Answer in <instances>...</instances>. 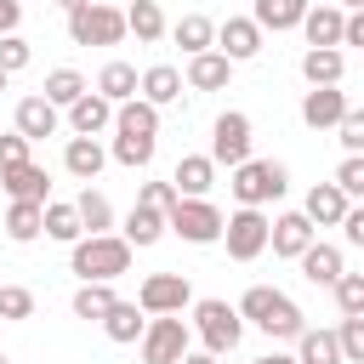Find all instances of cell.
<instances>
[{
	"mask_svg": "<svg viewBox=\"0 0 364 364\" xmlns=\"http://www.w3.org/2000/svg\"><path fill=\"white\" fill-rule=\"evenodd\" d=\"M239 318L256 324V330H267L273 341H301V330H307V313L284 290H273V284H250L239 296Z\"/></svg>",
	"mask_w": 364,
	"mask_h": 364,
	"instance_id": "cell-1",
	"label": "cell"
},
{
	"mask_svg": "<svg viewBox=\"0 0 364 364\" xmlns=\"http://www.w3.org/2000/svg\"><path fill=\"white\" fill-rule=\"evenodd\" d=\"M68 267L80 273V284H114L131 267V245H125V233H85L74 245Z\"/></svg>",
	"mask_w": 364,
	"mask_h": 364,
	"instance_id": "cell-2",
	"label": "cell"
},
{
	"mask_svg": "<svg viewBox=\"0 0 364 364\" xmlns=\"http://www.w3.org/2000/svg\"><path fill=\"white\" fill-rule=\"evenodd\" d=\"M193 330H199V341H205V353H233L239 347V336H245V318H239V307H228L222 296H205V301H193Z\"/></svg>",
	"mask_w": 364,
	"mask_h": 364,
	"instance_id": "cell-3",
	"label": "cell"
},
{
	"mask_svg": "<svg viewBox=\"0 0 364 364\" xmlns=\"http://www.w3.org/2000/svg\"><path fill=\"white\" fill-rule=\"evenodd\" d=\"M233 199L239 205H250V210H262V205H273L284 188H290V176H284V165L279 159H245L239 171H233Z\"/></svg>",
	"mask_w": 364,
	"mask_h": 364,
	"instance_id": "cell-4",
	"label": "cell"
},
{
	"mask_svg": "<svg viewBox=\"0 0 364 364\" xmlns=\"http://www.w3.org/2000/svg\"><path fill=\"white\" fill-rule=\"evenodd\" d=\"M131 28H125V11H114V6H102V0H91L85 11H74L68 17V40L74 46H119Z\"/></svg>",
	"mask_w": 364,
	"mask_h": 364,
	"instance_id": "cell-5",
	"label": "cell"
},
{
	"mask_svg": "<svg viewBox=\"0 0 364 364\" xmlns=\"http://www.w3.org/2000/svg\"><path fill=\"white\" fill-rule=\"evenodd\" d=\"M267 239H273V222H267L262 210H250V205H239V210L228 216V228H222V245H228L233 262H256V256L267 250Z\"/></svg>",
	"mask_w": 364,
	"mask_h": 364,
	"instance_id": "cell-6",
	"label": "cell"
},
{
	"mask_svg": "<svg viewBox=\"0 0 364 364\" xmlns=\"http://www.w3.org/2000/svg\"><path fill=\"white\" fill-rule=\"evenodd\" d=\"M210 159L228 165V171H239L250 159V114H239V108L216 114V125H210Z\"/></svg>",
	"mask_w": 364,
	"mask_h": 364,
	"instance_id": "cell-7",
	"label": "cell"
},
{
	"mask_svg": "<svg viewBox=\"0 0 364 364\" xmlns=\"http://www.w3.org/2000/svg\"><path fill=\"white\" fill-rule=\"evenodd\" d=\"M222 228H228V216H222L210 199H182V205L171 210V233L188 239V245H216Z\"/></svg>",
	"mask_w": 364,
	"mask_h": 364,
	"instance_id": "cell-8",
	"label": "cell"
},
{
	"mask_svg": "<svg viewBox=\"0 0 364 364\" xmlns=\"http://www.w3.org/2000/svg\"><path fill=\"white\" fill-rule=\"evenodd\" d=\"M188 301H193V290H188V273H148V279H142V290H136V307H142L148 318L182 313Z\"/></svg>",
	"mask_w": 364,
	"mask_h": 364,
	"instance_id": "cell-9",
	"label": "cell"
},
{
	"mask_svg": "<svg viewBox=\"0 0 364 364\" xmlns=\"http://www.w3.org/2000/svg\"><path fill=\"white\" fill-rule=\"evenodd\" d=\"M188 324H182V313H165V318H154L148 324V336H142V364H182L188 358Z\"/></svg>",
	"mask_w": 364,
	"mask_h": 364,
	"instance_id": "cell-10",
	"label": "cell"
},
{
	"mask_svg": "<svg viewBox=\"0 0 364 364\" xmlns=\"http://www.w3.org/2000/svg\"><path fill=\"white\" fill-rule=\"evenodd\" d=\"M347 91L341 85H313L307 97H301V125H313V131H336L341 119H347Z\"/></svg>",
	"mask_w": 364,
	"mask_h": 364,
	"instance_id": "cell-11",
	"label": "cell"
},
{
	"mask_svg": "<svg viewBox=\"0 0 364 364\" xmlns=\"http://www.w3.org/2000/svg\"><path fill=\"white\" fill-rule=\"evenodd\" d=\"M347 210H353V199H347L336 182H313V188H307V199H301V216H307L313 228H341V222H347Z\"/></svg>",
	"mask_w": 364,
	"mask_h": 364,
	"instance_id": "cell-12",
	"label": "cell"
},
{
	"mask_svg": "<svg viewBox=\"0 0 364 364\" xmlns=\"http://www.w3.org/2000/svg\"><path fill=\"white\" fill-rule=\"evenodd\" d=\"M216 51H222L228 63H250V57L262 51L256 17H228V23H216Z\"/></svg>",
	"mask_w": 364,
	"mask_h": 364,
	"instance_id": "cell-13",
	"label": "cell"
},
{
	"mask_svg": "<svg viewBox=\"0 0 364 364\" xmlns=\"http://www.w3.org/2000/svg\"><path fill=\"white\" fill-rule=\"evenodd\" d=\"M114 136H131V142H159V108H154V102H142V97L119 102V114H114Z\"/></svg>",
	"mask_w": 364,
	"mask_h": 364,
	"instance_id": "cell-14",
	"label": "cell"
},
{
	"mask_svg": "<svg viewBox=\"0 0 364 364\" xmlns=\"http://www.w3.org/2000/svg\"><path fill=\"white\" fill-rule=\"evenodd\" d=\"M171 182H176L182 199H205V193L216 188V159H210V154H182L176 171H171Z\"/></svg>",
	"mask_w": 364,
	"mask_h": 364,
	"instance_id": "cell-15",
	"label": "cell"
},
{
	"mask_svg": "<svg viewBox=\"0 0 364 364\" xmlns=\"http://www.w3.org/2000/svg\"><path fill=\"white\" fill-rule=\"evenodd\" d=\"M273 256H290V262H301L307 256V245H313V222L301 216V210H284V216H273Z\"/></svg>",
	"mask_w": 364,
	"mask_h": 364,
	"instance_id": "cell-16",
	"label": "cell"
},
{
	"mask_svg": "<svg viewBox=\"0 0 364 364\" xmlns=\"http://www.w3.org/2000/svg\"><path fill=\"white\" fill-rule=\"evenodd\" d=\"M301 34H307V46H318V51H341L347 11H341V6H313V11H307V23H301Z\"/></svg>",
	"mask_w": 364,
	"mask_h": 364,
	"instance_id": "cell-17",
	"label": "cell"
},
{
	"mask_svg": "<svg viewBox=\"0 0 364 364\" xmlns=\"http://www.w3.org/2000/svg\"><path fill=\"white\" fill-rule=\"evenodd\" d=\"M114 114H119V108H114L102 91H85V97L68 108V131H74V136H97V131L114 125Z\"/></svg>",
	"mask_w": 364,
	"mask_h": 364,
	"instance_id": "cell-18",
	"label": "cell"
},
{
	"mask_svg": "<svg viewBox=\"0 0 364 364\" xmlns=\"http://www.w3.org/2000/svg\"><path fill=\"white\" fill-rule=\"evenodd\" d=\"M57 125H63V108H57V102H46L40 91L17 102V131H23L28 142H40V136H57Z\"/></svg>",
	"mask_w": 364,
	"mask_h": 364,
	"instance_id": "cell-19",
	"label": "cell"
},
{
	"mask_svg": "<svg viewBox=\"0 0 364 364\" xmlns=\"http://www.w3.org/2000/svg\"><path fill=\"white\" fill-rule=\"evenodd\" d=\"M165 228H171V216H165V210H154V205H131L119 233H125V245H131V250H148V245H159V239H165Z\"/></svg>",
	"mask_w": 364,
	"mask_h": 364,
	"instance_id": "cell-20",
	"label": "cell"
},
{
	"mask_svg": "<svg viewBox=\"0 0 364 364\" xmlns=\"http://www.w3.org/2000/svg\"><path fill=\"white\" fill-rule=\"evenodd\" d=\"M0 188L11 193V199H28V205H51V176H46V165H17V171H6L0 176Z\"/></svg>",
	"mask_w": 364,
	"mask_h": 364,
	"instance_id": "cell-21",
	"label": "cell"
},
{
	"mask_svg": "<svg viewBox=\"0 0 364 364\" xmlns=\"http://www.w3.org/2000/svg\"><path fill=\"white\" fill-rule=\"evenodd\" d=\"M108 165V154H102V142L97 136H68V148H63V171L68 176H80V182H97V171Z\"/></svg>",
	"mask_w": 364,
	"mask_h": 364,
	"instance_id": "cell-22",
	"label": "cell"
},
{
	"mask_svg": "<svg viewBox=\"0 0 364 364\" xmlns=\"http://www.w3.org/2000/svg\"><path fill=\"white\" fill-rule=\"evenodd\" d=\"M307 11H313L307 0H256V11H250V17H256V28H262V34H267V28H273V34H284V28H301V23H307Z\"/></svg>",
	"mask_w": 364,
	"mask_h": 364,
	"instance_id": "cell-23",
	"label": "cell"
},
{
	"mask_svg": "<svg viewBox=\"0 0 364 364\" xmlns=\"http://www.w3.org/2000/svg\"><path fill=\"white\" fill-rule=\"evenodd\" d=\"M193 91H222L228 80H233V63L222 57V51H199V57H188V74H182Z\"/></svg>",
	"mask_w": 364,
	"mask_h": 364,
	"instance_id": "cell-24",
	"label": "cell"
},
{
	"mask_svg": "<svg viewBox=\"0 0 364 364\" xmlns=\"http://www.w3.org/2000/svg\"><path fill=\"white\" fill-rule=\"evenodd\" d=\"M97 91H102V97L119 108V102H131V97L142 91V74H136L131 63H119V57H114V63H102V74H97Z\"/></svg>",
	"mask_w": 364,
	"mask_h": 364,
	"instance_id": "cell-25",
	"label": "cell"
},
{
	"mask_svg": "<svg viewBox=\"0 0 364 364\" xmlns=\"http://www.w3.org/2000/svg\"><path fill=\"white\" fill-rule=\"evenodd\" d=\"M40 233H46V205L11 199V205H6V239H17V245H34Z\"/></svg>",
	"mask_w": 364,
	"mask_h": 364,
	"instance_id": "cell-26",
	"label": "cell"
},
{
	"mask_svg": "<svg viewBox=\"0 0 364 364\" xmlns=\"http://www.w3.org/2000/svg\"><path fill=\"white\" fill-rule=\"evenodd\" d=\"M171 40H176L188 57H199V51H216V23H210V17H199V11H188V17H176Z\"/></svg>",
	"mask_w": 364,
	"mask_h": 364,
	"instance_id": "cell-27",
	"label": "cell"
},
{
	"mask_svg": "<svg viewBox=\"0 0 364 364\" xmlns=\"http://www.w3.org/2000/svg\"><path fill=\"white\" fill-rule=\"evenodd\" d=\"M341 74H347V57L341 51H318V46L301 51V80L307 85H341Z\"/></svg>",
	"mask_w": 364,
	"mask_h": 364,
	"instance_id": "cell-28",
	"label": "cell"
},
{
	"mask_svg": "<svg viewBox=\"0 0 364 364\" xmlns=\"http://www.w3.org/2000/svg\"><path fill=\"white\" fill-rule=\"evenodd\" d=\"M301 279H307V284H330V290H336V279H341V250L313 239V245H307V256H301Z\"/></svg>",
	"mask_w": 364,
	"mask_h": 364,
	"instance_id": "cell-29",
	"label": "cell"
},
{
	"mask_svg": "<svg viewBox=\"0 0 364 364\" xmlns=\"http://www.w3.org/2000/svg\"><path fill=\"white\" fill-rule=\"evenodd\" d=\"M102 336L108 341H142L148 336V313L136 301H114V313L102 318Z\"/></svg>",
	"mask_w": 364,
	"mask_h": 364,
	"instance_id": "cell-30",
	"label": "cell"
},
{
	"mask_svg": "<svg viewBox=\"0 0 364 364\" xmlns=\"http://www.w3.org/2000/svg\"><path fill=\"white\" fill-rule=\"evenodd\" d=\"M125 28L136 34V46H154V40L165 34V11H159V0H131V6H125Z\"/></svg>",
	"mask_w": 364,
	"mask_h": 364,
	"instance_id": "cell-31",
	"label": "cell"
},
{
	"mask_svg": "<svg viewBox=\"0 0 364 364\" xmlns=\"http://www.w3.org/2000/svg\"><path fill=\"white\" fill-rule=\"evenodd\" d=\"M296 364H347L336 330H301V341H296Z\"/></svg>",
	"mask_w": 364,
	"mask_h": 364,
	"instance_id": "cell-32",
	"label": "cell"
},
{
	"mask_svg": "<svg viewBox=\"0 0 364 364\" xmlns=\"http://www.w3.org/2000/svg\"><path fill=\"white\" fill-rule=\"evenodd\" d=\"M176 97H182V74H176L171 63H154V68L142 74V102L165 108V102H176Z\"/></svg>",
	"mask_w": 364,
	"mask_h": 364,
	"instance_id": "cell-33",
	"label": "cell"
},
{
	"mask_svg": "<svg viewBox=\"0 0 364 364\" xmlns=\"http://www.w3.org/2000/svg\"><path fill=\"white\" fill-rule=\"evenodd\" d=\"M46 239H57V245H80V239H85L80 210L63 205V199H51V205H46Z\"/></svg>",
	"mask_w": 364,
	"mask_h": 364,
	"instance_id": "cell-34",
	"label": "cell"
},
{
	"mask_svg": "<svg viewBox=\"0 0 364 364\" xmlns=\"http://www.w3.org/2000/svg\"><path fill=\"white\" fill-rule=\"evenodd\" d=\"M114 301H119L114 284H80V290H74V318H97V324H102V318L114 313Z\"/></svg>",
	"mask_w": 364,
	"mask_h": 364,
	"instance_id": "cell-35",
	"label": "cell"
},
{
	"mask_svg": "<svg viewBox=\"0 0 364 364\" xmlns=\"http://www.w3.org/2000/svg\"><path fill=\"white\" fill-rule=\"evenodd\" d=\"M46 102H57V108H74L80 97H85V80L74 74V68H51L46 74V91H40Z\"/></svg>",
	"mask_w": 364,
	"mask_h": 364,
	"instance_id": "cell-36",
	"label": "cell"
},
{
	"mask_svg": "<svg viewBox=\"0 0 364 364\" xmlns=\"http://www.w3.org/2000/svg\"><path fill=\"white\" fill-rule=\"evenodd\" d=\"M74 210H80V222H85V233H108L114 228V205L97 193V188H80V199H74Z\"/></svg>",
	"mask_w": 364,
	"mask_h": 364,
	"instance_id": "cell-37",
	"label": "cell"
},
{
	"mask_svg": "<svg viewBox=\"0 0 364 364\" xmlns=\"http://www.w3.org/2000/svg\"><path fill=\"white\" fill-rule=\"evenodd\" d=\"M336 307H341V318H364V273L336 279Z\"/></svg>",
	"mask_w": 364,
	"mask_h": 364,
	"instance_id": "cell-38",
	"label": "cell"
},
{
	"mask_svg": "<svg viewBox=\"0 0 364 364\" xmlns=\"http://www.w3.org/2000/svg\"><path fill=\"white\" fill-rule=\"evenodd\" d=\"M28 57H34V46H28L23 34H0V68H6V74H23Z\"/></svg>",
	"mask_w": 364,
	"mask_h": 364,
	"instance_id": "cell-39",
	"label": "cell"
},
{
	"mask_svg": "<svg viewBox=\"0 0 364 364\" xmlns=\"http://www.w3.org/2000/svg\"><path fill=\"white\" fill-rule=\"evenodd\" d=\"M0 318H34V290L0 284Z\"/></svg>",
	"mask_w": 364,
	"mask_h": 364,
	"instance_id": "cell-40",
	"label": "cell"
},
{
	"mask_svg": "<svg viewBox=\"0 0 364 364\" xmlns=\"http://www.w3.org/2000/svg\"><path fill=\"white\" fill-rule=\"evenodd\" d=\"M336 188H341L347 199H364V154H347V159L336 165Z\"/></svg>",
	"mask_w": 364,
	"mask_h": 364,
	"instance_id": "cell-41",
	"label": "cell"
},
{
	"mask_svg": "<svg viewBox=\"0 0 364 364\" xmlns=\"http://www.w3.org/2000/svg\"><path fill=\"white\" fill-rule=\"evenodd\" d=\"M136 205H154V210H176L182 205V193H176V182H142V193H136Z\"/></svg>",
	"mask_w": 364,
	"mask_h": 364,
	"instance_id": "cell-42",
	"label": "cell"
},
{
	"mask_svg": "<svg viewBox=\"0 0 364 364\" xmlns=\"http://www.w3.org/2000/svg\"><path fill=\"white\" fill-rule=\"evenodd\" d=\"M17 165H28V136L23 131H0V176L17 171Z\"/></svg>",
	"mask_w": 364,
	"mask_h": 364,
	"instance_id": "cell-43",
	"label": "cell"
},
{
	"mask_svg": "<svg viewBox=\"0 0 364 364\" xmlns=\"http://www.w3.org/2000/svg\"><path fill=\"white\" fill-rule=\"evenodd\" d=\"M336 341H341V358L347 364H364V318H341Z\"/></svg>",
	"mask_w": 364,
	"mask_h": 364,
	"instance_id": "cell-44",
	"label": "cell"
},
{
	"mask_svg": "<svg viewBox=\"0 0 364 364\" xmlns=\"http://www.w3.org/2000/svg\"><path fill=\"white\" fill-rule=\"evenodd\" d=\"M336 142L347 154H364V108H347V119L336 125Z\"/></svg>",
	"mask_w": 364,
	"mask_h": 364,
	"instance_id": "cell-45",
	"label": "cell"
},
{
	"mask_svg": "<svg viewBox=\"0 0 364 364\" xmlns=\"http://www.w3.org/2000/svg\"><path fill=\"white\" fill-rule=\"evenodd\" d=\"M341 233H347V245H358V250H364V205H353V210H347Z\"/></svg>",
	"mask_w": 364,
	"mask_h": 364,
	"instance_id": "cell-46",
	"label": "cell"
},
{
	"mask_svg": "<svg viewBox=\"0 0 364 364\" xmlns=\"http://www.w3.org/2000/svg\"><path fill=\"white\" fill-rule=\"evenodd\" d=\"M17 23H23V6L17 0H0V34H17Z\"/></svg>",
	"mask_w": 364,
	"mask_h": 364,
	"instance_id": "cell-47",
	"label": "cell"
},
{
	"mask_svg": "<svg viewBox=\"0 0 364 364\" xmlns=\"http://www.w3.org/2000/svg\"><path fill=\"white\" fill-rule=\"evenodd\" d=\"M341 46H364V11H353V17H347V34H341Z\"/></svg>",
	"mask_w": 364,
	"mask_h": 364,
	"instance_id": "cell-48",
	"label": "cell"
},
{
	"mask_svg": "<svg viewBox=\"0 0 364 364\" xmlns=\"http://www.w3.org/2000/svg\"><path fill=\"white\" fill-rule=\"evenodd\" d=\"M250 364H296L290 353H262V358H250Z\"/></svg>",
	"mask_w": 364,
	"mask_h": 364,
	"instance_id": "cell-49",
	"label": "cell"
},
{
	"mask_svg": "<svg viewBox=\"0 0 364 364\" xmlns=\"http://www.w3.org/2000/svg\"><path fill=\"white\" fill-rule=\"evenodd\" d=\"M57 6H63V11H68V17H74V11H85V6H91V0H57Z\"/></svg>",
	"mask_w": 364,
	"mask_h": 364,
	"instance_id": "cell-50",
	"label": "cell"
},
{
	"mask_svg": "<svg viewBox=\"0 0 364 364\" xmlns=\"http://www.w3.org/2000/svg\"><path fill=\"white\" fill-rule=\"evenodd\" d=\"M182 364H216V353H188Z\"/></svg>",
	"mask_w": 364,
	"mask_h": 364,
	"instance_id": "cell-51",
	"label": "cell"
},
{
	"mask_svg": "<svg viewBox=\"0 0 364 364\" xmlns=\"http://www.w3.org/2000/svg\"><path fill=\"white\" fill-rule=\"evenodd\" d=\"M341 6H353V11H364V0H341Z\"/></svg>",
	"mask_w": 364,
	"mask_h": 364,
	"instance_id": "cell-52",
	"label": "cell"
},
{
	"mask_svg": "<svg viewBox=\"0 0 364 364\" xmlns=\"http://www.w3.org/2000/svg\"><path fill=\"white\" fill-rule=\"evenodd\" d=\"M6 80H11V74H6V68H0V91H6Z\"/></svg>",
	"mask_w": 364,
	"mask_h": 364,
	"instance_id": "cell-53",
	"label": "cell"
},
{
	"mask_svg": "<svg viewBox=\"0 0 364 364\" xmlns=\"http://www.w3.org/2000/svg\"><path fill=\"white\" fill-rule=\"evenodd\" d=\"M0 364H6V353H0Z\"/></svg>",
	"mask_w": 364,
	"mask_h": 364,
	"instance_id": "cell-54",
	"label": "cell"
},
{
	"mask_svg": "<svg viewBox=\"0 0 364 364\" xmlns=\"http://www.w3.org/2000/svg\"><path fill=\"white\" fill-rule=\"evenodd\" d=\"M0 193H6V188H0Z\"/></svg>",
	"mask_w": 364,
	"mask_h": 364,
	"instance_id": "cell-55",
	"label": "cell"
}]
</instances>
